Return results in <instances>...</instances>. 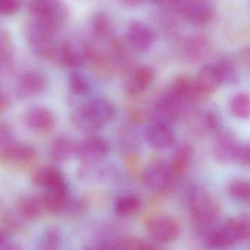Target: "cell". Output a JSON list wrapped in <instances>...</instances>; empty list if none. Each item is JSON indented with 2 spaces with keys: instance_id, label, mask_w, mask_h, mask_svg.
<instances>
[{
  "instance_id": "603a6c76",
  "label": "cell",
  "mask_w": 250,
  "mask_h": 250,
  "mask_svg": "<svg viewBox=\"0 0 250 250\" xmlns=\"http://www.w3.org/2000/svg\"><path fill=\"white\" fill-rule=\"evenodd\" d=\"M153 70L148 66L137 68L127 82L126 90L132 95L139 94L148 88L153 80Z\"/></svg>"
},
{
  "instance_id": "7402d4cb",
  "label": "cell",
  "mask_w": 250,
  "mask_h": 250,
  "mask_svg": "<svg viewBox=\"0 0 250 250\" xmlns=\"http://www.w3.org/2000/svg\"><path fill=\"white\" fill-rule=\"evenodd\" d=\"M36 158V150L32 146L16 142L8 152L4 164L20 167L27 166L33 163Z\"/></svg>"
},
{
  "instance_id": "e575fe53",
  "label": "cell",
  "mask_w": 250,
  "mask_h": 250,
  "mask_svg": "<svg viewBox=\"0 0 250 250\" xmlns=\"http://www.w3.org/2000/svg\"><path fill=\"white\" fill-rule=\"evenodd\" d=\"M229 194L235 200L244 203L250 201V183L244 180H235L229 184Z\"/></svg>"
},
{
  "instance_id": "ba28073f",
  "label": "cell",
  "mask_w": 250,
  "mask_h": 250,
  "mask_svg": "<svg viewBox=\"0 0 250 250\" xmlns=\"http://www.w3.org/2000/svg\"><path fill=\"white\" fill-rule=\"evenodd\" d=\"M147 229L150 236L161 243L175 241L179 235V225L172 218L167 216H155L147 222Z\"/></svg>"
},
{
  "instance_id": "d590c367",
  "label": "cell",
  "mask_w": 250,
  "mask_h": 250,
  "mask_svg": "<svg viewBox=\"0 0 250 250\" xmlns=\"http://www.w3.org/2000/svg\"><path fill=\"white\" fill-rule=\"evenodd\" d=\"M92 30L98 37H104L110 31V23L104 14H99L92 20Z\"/></svg>"
},
{
  "instance_id": "8fae6325",
  "label": "cell",
  "mask_w": 250,
  "mask_h": 250,
  "mask_svg": "<svg viewBox=\"0 0 250 250\" xmlns=\"http://www.w3.org/2000/svg\"><path fill=\"white\" fill-rule=\"evenodd\" d=\"M24 122L30 130L41 134L52 132L56 125L53 113L41 106L29 109L24 115Z\"/></svg>"
},
{
  "instance_id": "52a82bcc",
  "label": "cell",
  "mask_w": 250,
  "mask_h": 250,
  "mask_svg": "<svg viewBox=\"0 0 250 250\" xmlns=\"http://www.w3.org/2000/svg\"><path fill=\"white\" fill-rule=\"evenodd\" d=\"M173 175L169 165L162 161L149 164L143 171L142 180L145 185L153 190L160 191L166 189L172 182Z\"/></svg>"
},
{
  "instance_id": "83f0119b",
  "label": "cell",
  "mask_w": 250,
  "mask_h": 250,
  "mask_svg": "<svg viewBox=\"0 0 250 250\" xmlns=\"http://www.w3.org/2000/svg\"><path fill=\"white\" fill-rule=\"evenodd\" d=\"M13 128L6 122H0V163L4 164L11 147L15 144Z\"/></svg>"
},
{
  "instance_id": "f6af8a7d",
  "label": "cell",
  "mask_w": 250,
  "mask_h": 250,
  "mask_svg": "<svg viewBox=\"0 0 250 250\" xmlns=\"http://www.w3.org/2000/svg\"><path fill=\"white\" fill-rule=\"evenodd\" d=\"M153 1H156H156H160V0H153Z\"/></svg>"
},
{
  "instance_id": "484cf974",
  "label": "cell",
  "mask_w": 250,
  "mask_h": 250,
  "mask_svg": "<svg viewBox=\"0 0 250 250\" xmlns=\"http://www.w3.org/2000/svg\"><path fill=\"white\" fill-rule=\"evenodd\" d=\"M68 191H49L42 197L45 210L53 213H64L69 200Z\"/></svg>"
},
{
  "instance_id": "2e32d148",
  "label": "cell",
  "mask_w": 250,
  "mask_h": 250,
  "mask_svg": "<svg viewBox=\"0 0 250 250\" xmlns=\"http://www.w3.org/2000/svg\"><path fill=\"white\" fill-rule=\"evenodd\" d=\"M194 83L200 97L216 91L222 83L216 64L207 63L202 66L197 73Z\"/></svg>"
},
{
  "instance_id": "5b68a950",
  "label": "cell",
  "mask_w": 250,
  "mask_h": 250,
  "mask_svg": "<svg viewBox=\"0 0 250 250\" xmlns=\"http://www.w3.org/2000/svg\"><path fill=\"white\" fill-rule=\"evenodd\" d=\"M172 9L181 13L190 22L203 25L211 21L213 11L208 4L194 0H168Z\"/></svg>"
},
{
  "instance_id": "30bf717a",
  "label": "cell",
  "mask_w": 250,
  "mask_h": 250,
  "mask_svg": "<svg viewBox=\"0 0 250 250\" xmlns=\"http://www.w3.org/2000/svg\"><path fill=\"white\" fill-rule=\"evenodd\" d=\"M185 112L181 104L168 92L156 102L153 109L155 121L169 125Z\"/></svg>"
},
{
  "instance_id": "d4e9b609",
  "label": "cell",
  "mask_w": 250,
  "mask_h": 250,
  "mask_svg": "<svg viewBox=\"0 0 250 250\" xmlns=\"http://www.w3.org/2000/svg\"><path fill=\"white\" fill-rule=\"evenodd\" d=\"M19 213L26 220L35 221L41 217L45 210L42 197L27 196L19 202Z\"/></svg>"
},
{
  "instance_id": "ab89813d",
  "label": "cell",
  "mask_w": 250,
  "mask_h": 250,
  "mask_svg": "<svg viewBox=\"0 0 250 250\" xmlns=\"http://www.w3.org/2000/svg\"><path fill=\"white\" fill-rule=\"evenodd\" d=\"M237 163L244 166H249L250 165V147L248 146H241V150L238 153Z\"/></svg>"
},
{
  "instance_id": "4dcf8cb0",
  "label": "cell",
  "mask_w": 250,
  "mask_h": 250,
  "mask_svg": "<svg viewBox=\"0 0 250 250\" xmlns=\"http://www.w3.org/2000/svg\"><path fill=\"white\" fill-rule=\"evenodd\" d=\"M250 97L245 93H240L233 96L230 102V109L234 116L240 119L250 117Z\"/></svg>"
},
{
  "instance_id": "f1b7e54d",
  "label": "cell",
  "mask_w": 250,
  "mask_h": 250,
  "mask_svg": "<svg viewBox=\"0 0 250 250\" xmlns=\"http://www.w3.org/2000/svg\"><path fill=\"white\" fill-rule=\"evenodd\" d=\"M100 162L94 163L84 164L82 168L80 175L84 180L90 181H102L106 179L111 173L110 169L101 165Z\"/></svg>"
},
{
  "instance_id": "d6a6232c",
  "label": "cell",
  "mask_w": 250,
  "mask_h": 250,
  "mask_svg": "<svg viewBox=\"0 0 250 250\" xmlns=\"http://www.w3.org/2000/svg\"><path fill=\"white\" fill-rule=\"evenodd\" d=\"M222 84H234L238 83V75L235 65L229 60H222L216 63Z\"/></svg>"
},
{
  "instance_id": "836d02e7",
  "label": "cell",
  "mask_w": 250,
  "mask_h": 250,
  "mask_svg": "<svg viewBox=\"0 0 250 250\" xmlns=\"http://www.w3.org/2000/svg\"><path fill=\"white\" fill-rule=\"evenodd\" d=\"M62 241V235L58 228L52 227L46 229L43 233L40 243L39 249L43 250H58Z\"/></svg>"
},
{
  "instance_id": "4fadbf2b",
  "label": "cell",
  "mask_w": 250,
  "mask_h": 250,
  "mask_svg": "<svg viewBox=\"0 0 250 250\" xmlns=\"http://www.w3.org/2000/svg\"><path fill=\"white\" fill-rule=\"evenodd\" d=\"M145 137L149 146L156 150L170 147L175 140V134L169 125L157 121L147 125L145 131Z\"/></svg>"
},
{
  "instance_id": "f35d334b",
  "label": "cell",
  "mask_w": 250,
  "mask_h": 250,
  "mask_svg": "<svg viewBox=\"0 0 250 250\" xmlns=\"http://www.w3.org/2000/svg\"><path fill=\"white\" fill-rule=\"evenodd\" d=\"M23 0H0V15L17 14L22 5Z\"/></svg>"
},
{
  "instance_id": "e0dca14e",
  "label": "cell",
  "mask_w": 250,
  "mask_h": 250,
  "mask_svg": "<svg viewBox=\"0 0 250 250\" xmlns=\"http://www.w3.org/2000/svg\"><path fill=\"white\" fill-rule=\"evenodd\" d=\"M188 123L193 131L200 134L213 132L219 128L220 119L212 109H200L191 112Z\"/></svg>"
},
{
  "instance_id": "60d3db41",
  "label": "cell",
  "mask_w": 250,
  "mask_h": 250,
  "mask_svg": "<svg viewBox=\"0 0 250 250\" xmlns=\"http://www.w3.org/2000/svg\"><path fill=\"white\" fill-rule=\"evenodd\" d=\"M250 52L248 47L243 49L238 54V61L244 68H250Z\"/></svg>"
},
{
  "instance_id": "ac0fdd59",
  "label": "cell",
  "mask_w": 250,
  "mask_h": 250,
  "mask_svg": "<svg viewBox=\"0 0 250 250\" xmlns=\"http://www.w3.org/2000/svg\"><path fill=\"white\" fill-rule=\"evenodd\" d=\"M47 88V80L43 74L36 71L24 73L20 77L18 93L22 97H34L42 94Z\"/></svg>"
},
{
  "instance_id": "7a4b0ae2",
  "label": "cell",
  "mask_w": 250,
  "mask_h": 250,
  "mask_svg": "<svg viewBox=\"0 0 250 250\" xmlns=\"http://www.w3.org/2000/svg\"><path fill=\"white\" fill-rule=\"evenodd\" d=\"M188 203L191 219L200 229H208L220 216L219 201L203 188H194L190 194Z\"/></svg>"
},
{
  "instance_id": "8d00e7d4",
  "label": "cell",
  "mask_w": 250,
  "mask_h": 250,
  "mask_svg": "<svg viewBox=\"0 0 250 250\" xmlns=\"http://www.w3.org/2000/svg\"><path fill=\"white\" fill-rule=\"evenodd\" d=\"M11 57L10 38L5 32L0 30V65L9 61Z\"/></svg>"
},
{
  "instance_id": "d6986e66",
  "label": "cell",
  "mask_w": 250,
  "mask_h": 250,
  "mask_svg": "<svg viewBox=\"0 0 250 250\" xmlns=\"http://www.w3.org/2000/svg\"><path fill=\"white\" fill-rule=\"evenodd\" d=\"M85 59L84 50L80 52L73 42L66 41L58 46L55 61L67 68H76L83 66Z\"/></svg>"
},
{
  "instance_id": "1f68e13d",
  "label": "cell",
  "mask_w": 250,
  "mask_h": 250,
  "mask_svg": "<svg viewBox=\"0 0 250 250\" xmlns=\"http://www.w3.org/2000/svg\"><path fill=\"white\" fill-rule=\"evenodd\" d=\"M68 85L71 92L77 96H85L90 91V84L87 77L78 71L70 74Z\"/></svg>"
},
{
  "instance_id": "7bdbcfd3",
  "label": "cell",
  "mask_w": 250,
  "mask_h": 250,
  "mask_svg": "<svg viewBox=\"0 0 250 250\" xmlns=\"http://www.w3.org/2000/svg\"><path fill=\"white\" fill-rule=\"evenodd\" d=\"M144 0H121V3L125 6L134 7L143 3Z\"/></svg>"
},
{
  "instance_id": "9c48e42d",
  "label": "cell",
  "mask_w": 250,
  "mask_h": 250,
  "mask_svg": "<svg viewBox=\"0 0 250 250\" xmlns=\"http://www.w3.org/2000/svg\"><path fill=\"white\" fill-rule=\"evenodd\" d=\"M81 108L98 130L112 121L115 116V107L105 99H95Z\"/></svg>"
},
{
  "instance_id": "9a60e30c",
  "label": "cell",
  "mask_w": 250,
  "mask_h": 250,
  "mask_svg": "<svg viewBox=\"0 0 250 250\" xmlns=\"http://www.w3.org/2000/svg\"><path fill=\"white\" fill-rule=\"evenodd\" d=\"M128 43L139 52H147L154 43V33L144 23L133 21L127 31Z\"/></svg>"
},
{
  "instance_id": "b9f144b4",
  "label": "cell",
  "mask_w": 250,
  "mask_h": 250,
  "mask_svg": "<svg viewBox=\"0 0 250 250\" xmlns=\"http://www.w3.org/2000/svg\"><path fill=\"white\" fill-rule=\"evenodd\" d=\"M17 247H14V244L9 242L6 235L3 232H0V250H17Z\"/></svg>"
},
{
  "instance_id": "ffe728a7",
  "label": "cell",
  "mask_w": 250,
  "mask_h": 250,
  "mask_svg": "<svg viewBox=\"0 0 250 250\" xmlns=\"http://www.w3.org/2000/svg\"><path fill=\"white\" fill-rule=\"evenodd\" d=\"M211 49V43L205 36H194L184 43V54L191 62H200L206 58Z\"/></svg>"
},
{
  "instance_id": "44dd1931",
  "label": "cell",
  "mask_w": 250,
  "mask_h": 250,
  "mask_svg": "<svg viewBox=\"0 0 250 250\" xmlns=\"http://www.w3.org/2000/svg\"><path fill=\"white\" fill-rule=\"evenodd\" d=\"M76 146L70 137L62 136L58 137L52 143L50 148V158L57 163L68 162L73 156H75Z\"/></svg>"
},
{
  "instance_id": "4316f807",
  "label": "cell",
  "mask_w": 250,
  "mask_h": 250,
  "mask_svg": "<svg viewBox=\"0 0 250 250\" xmlns=\"http://www.w3.org/2000/svg\"><path fill=\"white\" fill-rule=\"evenodd\" d=\"M192 147L188 144H183L177 149L169 166L172 175H178L187 169L192 158Z\"/></svg>"
},
{
  "instance_id": "277c9868",
  "label": "cell",
  "mask_w": 250,
  "mask_h": 250,
  "mask_svg": "<svg viewBox=\"0 0 250 250\" xmlns=\"http://www.w3.org/2000/svg\"><path fill=\"white\" fill-rule=\"evenodd\" d=\"M55 32L33 20L27 30V37L36 54L47 60H55L58 46L55 43Z\"/></svg>"
},
{
  "instance_id": "3957f363",
  "label": "cell",
  "mask_w": 250,
  "mask_h": 250,
  "mask_svg": "<svg viewBox=\"0 0 250 250\" xmlns=\"http://www.w3.org/2000/svg\"><path fill=\"white\" fill-rule=\"evenodd\" d=\"M28 8L35 21L55 33L67 17L62 0H30Z\"/></svg>"
},
{
  "instance_id": "7c38bea8",
  "label": "cell",
  "mask_w": 250,
  "mask_h": 250,
  "mask_svg": "<svg viewBox=\"0 0 250 250\" xmlns=\"http://www.w3.org/2000/svg\"><path fill=\"white\" fill-rule=\"evenodd\" d=\"M242 145L229 133H223L216 139L213 147V155L218 162L222 164L237 162L238 153Z\"/></svg>"
},
{
  "instance_id": "cb8c5ba5",
  "label": "cell",
  "mask_w": 250,
  "mask_h": 250,
  "mask_svg": "<svg viewBox=\"0 0 250 250\" xmlns=\"http://www.w3.org/2000/svg\"><path fill=\"white\" fill-rule=\"evenodd\" d=\"M151 244L134 237H125L113 241L98 242L93 249H107V250H151L154 249Z\"/></svg>"
},
{
  "instance_id": "6da1fadb",
  "label": "cell",
  "mask_w": 250,
  "mask_h": 250,
  "mask_svg": "<svg viewBox=\"0 0 250 250\" xmlns=\"http://www.w3.org/2000/svg\"><path fill=\"white\" fill-rule=\"evenodd\" d=\"M250 219L247 215L229 218L207 232L206 245L210 248H228L250 237Z\"/></svg>"
},
{
  "instance_id": "5bb4252c",
  "label": "cell",
  "mask_w": 250,
  "mask_h": 250,
  "mask_svg": "<svg viewBox=\"0 0 250 250\" xmlns=\"http://www.w3.org/2000/svg\"><path fill=\"white\" fill-rule=\"evenodd\" d=\"M33 181L38 187L49 191H68L63 175L53 167H42L38 169L33 174Z\"/></svg>"
},
{
  "instance_id": "74e56055",
  "label": "cell",
  "mask_w": 250,
  "mask_h": 250,
  "mask_svg": "<svg viewBox=\"0 0 250 250\" xmlns=\"http://www.w3.org/2000/svg\"><path fill=\"white\" fill-rule=\"evenodd\" d=\"M87 208L86 203L81 199L71 198L68 200L65 213L71 216H77L83 214Z\"/></svg>"
},
{
  "instance_id": "bcb514c9",
  "label": "cell",
  "mask_w": 250,
  "mask_h": 250,
  "mask_svg": "<svg viewBox=\"0 0 250 250\" xmlns=\"http://www.w3.org/2000/svg\"><path fill=\"white\" fill-rule=\"evenodd\" d=\"M194 1H200V0H194ZM202 2V1H201Z\"/></svg>"
},
{
  "instance_id": "f546056e",
  "label": "cell",
  "mask_w": 250,
  "mask_h": 250,
  "mask_svg": "<svg viewBox=\"0 0 250 250\" xmlns=\"http://www.w3.org/2000/svg\"><path fill=\"white\" fill-rule=\"evenodd\" d=\"M141 202L137 196H123L116 201L115 210L116 214L120 216H126L133 214L140 208Z\"/></svg>"
},
{
  "instance_id": "8992f818",
  "label": "cell",
  "mask_w": 250,
  "mask_h": 250,
  "mask_svg": "<svg viewBox=\"0 0 250 250\" xmlns=\"http://www.w3.org/2000/svg\"><path fill=\"white\" fill-rule=\"evenodd\" d=\"M109 151V146L104 139L98 136H89L77 143L76 154L84 164L100 162Z\"/></svg>"
},
{
  "instance_id": "ee69618b",
  "label": "cell",
  "mask_w": 250,
  "mask_h": 250,
  "mask_svg": "<svg viewBox=\"0 0 250 250\" xmlns=\"http://www.w3.org/2000/svg\"><path fill=\"white\" fill-rule=\"evenodd\" d=\"M7 106H8V102L6 99L2 94H0V112L5 110Z\"/></svg>"
}]
</instances>
